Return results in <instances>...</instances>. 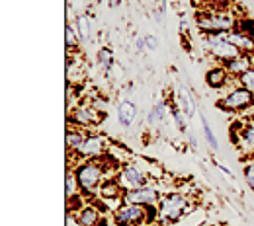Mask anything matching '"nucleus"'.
<instances>
[{"label": "nucleus", "instance_id": "nucleus-15", "mask_svg": "<svg viewBox=\"0 0 254 226\" xmlns=\"http://www.w3.org/2000/svg\"><path fill=\"white\" fill-rule=\"evenodd\" d=\"M176 99H178L180 109L186 113V117H193V115H195V105H193V99H191L190 92H188L184 86H180V88H178V92H176Z\"/></svg>", "mask_w": 254, "mask_h": 226}, {"label": "nucleus", "instance_id": "nucleus-30", "mask_svg": "<svg viewBox=\"0 0 254 226\" xmlns=\"http://www.w3.org/2000/svg\"><path fill=\"white\" fill-rule=\"evenodd\" d=\"M66 226H82V225H80L78 217H74V215L68 211V215H66Z\"/></svg>", "mask_w": 254, "mask_h": 226}, {"label": "nucleus", "instance_id": "nucleus-25", "mask_svg": "<svg viewBox=\"0 0 254 226\" xmlns=\"http://www.w3.org/2000/svg\"><path fill=\"white\" fill-rule=\"evenodd\" d=\"M172 117H174V123L180 131H188V123H186V113L180 109V107H174L172 109Z\"/></svg>", "mask_w": 254, "mask_h": 226}, {"label": "nucleus", "instance_id": "nucleus-8", "mask_svg": "<svg viewBox=\"0 0 254 226\" xmlns=\"http://www.w3.org/2000/svg\"><path fill=\"white\" fill-rule=\"evenodd\" d=\"M137 105L129 99H124L120 105H118V121L124 125V127H131L135 121H137Z\"/></svg>", "mask_w": 254, "mask_h": 226}, {"label": "nucleus", "instance_id": "nucleus-11", "mask_svg": "<svg viewBox=\"0 0 254 226\" xmlns=\"http://www.w3.org/2000/svg\"><path fill=\"white\" fill-rule=\"evenodd\" d=\"M227 39H229L233 45H237L241 51H245V53H254L253 35H247V33L239 32V30H233V32L227 33Z\"/></svg>", "mask_w": 254, "mask_h": 226}, {"label": "nucleus", "instance_id": "nucleus-1", "mask_svg": "<svg viewBox=\"0 0 254 226\" xmlns=\"http://www.w3.org/2000/svg\"><path fill=\"white\" fill-rule=\"evenodd\" d=\"M153 205H135V203H122V207L114 213V223L118 226H143L159 219V211L149 215Z\"/></svg>", "mask_w": 254, "mask_h": 226}, {"label": "nucleus", "instance_id": "nucleus-5", "mask_svg": "<svg viewBox=\"0 0 254 226\" xmlns=\"http://www.w3.org/2000/svg\"><path fill=\"white\" fill-rule=\"evenodd\" d=\"M253 103H254V94H251L245 88H237V90L229 92L225 97H221L217 105H219V109H223V111H241V109H247Z\"/></svg>", "mask_w": 254, "mask_h": 226}, {"label": "nucleus", "instance_id": "nucleus-33", "mask_svg": "<svg viewBox=\"0 0 254 226\" xmlns=\"http://www.w3.org/2000/svg\"><path fill=\"white\" fill-rule=\"evenodd\" d=\"M160 6L164 8V6H166V0H160Z\"/></svg>", "mask_w": 254, "mask_h": 226}, {"label": "nucleus", "instance_id": "nucleus-19", "mask_svg": "<svg viewBox=\"0 0 254 226\" xmlns=\"http://www.w3.org/2000/svg\"><path fill=\"white\" fill-rule=\"evenodd\" d=\"M76 32H78V37L80 39H84V41H88L90 39V20L86 18V16H78L76 18Z\"/></svg>", "mask_w": 254, "mask_h": 226}, {"label": "nucleus", "instance_id": "nucleus-29", "mask_svg": "<svg viewBox=\"0 0 254 226\" xmlns=\"http://www.w3.org/2000/svg\"><path fill=\"white\" fill-rule=\"evenodd\" d=\"M145 47H147L149 51H157V49H159L157 37H155V35H145Z\"/></svg>", "mask_w": 254, "mask_h": 226}, {"label": "nucleus", "instance_id": "nucleus-32", "mask_svg": "<svg viewBox=\"0 0 254 226\" xmlns=\"http://www.w3.org/2000/svg\"><path fill=\"white\" fill-rule=\"evenodd\" d=\"M118 4H120V0H110V6H112V8H116Z\"/></svg>", "mask_w": 254, "mask_h": 226}, {"label": "nucleus", "instance_id": "nucleus-26", "mask_svg": "<svg viewBox=\"0 0 254 226\" xmlns=\"http://www.w3.org/2000/svg\"><path fill=\"white\" fill-rule=\"evenodd\" d=\"M66 47L68 49H76L78 47V32L74 26H66Z\"/></svg>", "mask_w": 254, "mask_h": 226}, {"label": "nucleus", "instance_id": "nucleus-13", "mask_svg": "<svg viewBox=\"0 0 254 226\" xmlns=\"http://www.w3.org/2000/svg\"><path fill=\"white\" fill-rule=\"evenodd\" d=\"M98 119H100L98 111L90 109V107H86V105H82V107H76V109L72 111V121H74V123H78V125H82V127L94 125Z\"/></svg>", "mask_w": 254, "mask_h": 226}, {"label": "nucleus", "instance_id": "nucleus-31", "mask_svg": "<svg viewBox=\"0 0 254 226\" xmlns=\"http://www.w3.org/2000/svg\"><path fill=\"white\" fill-rule=\"evenodd\" d=\"M135 45H137V51H147V47H145V37H139Z\"/></svg>", "mask_w": 254, "mask_h": 226}, {"label": "nucleus", "instance_id": "nucleus-2", "mask_svg": "<svg viewBox=\"0 0 254 226\" xmlns=\"http://www.w3.org/2000/svg\"><path fill=\"white\" fill-rule=\"evenodd\" d=\"M195 22H197V28L203 33H227L233 32L237 28V22H235V18L231 14L211 12V10L199 12Z\"/></svg>", "mask_w": 254, "mask_h": 226}, {"label": "nucleus", "instance_id": "nucleus-14", "mask_svg": "<svg viewBox=\"0 0 254 226\" xmlns=\"http://www.w3.org/2000/svg\"><path fill=\"white\" fill-rule=\"evenodd\" d=\"M225 68L229 70V74H235V76L239 78L241 74H245L247 70H251V68H253V61H251V57H249V55H239L237 59H233V61L225 63Z\"/></svg>", "mask_w": 254, "mask_h": 226}, {"label": "nucleus", "instance_id": "nucleus-4", "mask_svg": "<svg viewBox=\"0 0 254 226\" xmlns=\"http://www.w3.org/2000/svg\"><path fill=\"white\" fill-rule=\"evenodd\" d=\"M76 180H78V187L80 191L86 195L94 193L100 189L102 185V180H104V166L98 164V162H86L82 166L76 168Z\"/></svg>", "mask_w": 254, "mask_h": 226}, {"label": "nucleus", "instance_id": "nucleus-16", "mask_svg": "<svg viewBox=\"0 0 254 226\" xmlns=\"http://www.w3.org/2000/svg\"><path fill=\"white\" fill-rule=\"evenodd\" d=\"M78 221L82 226H96L100 223V211L94 207H82L78 213H76Z\"/></svg>", "mask_w": 254, "mask_h": 226}, {"label": "nucleus", "instance_id": "nucleus-7", "mask_svg": "<svg viewBox=\"0 0 254 226\" xmlns=\"http://www.w3.org/2000/svg\"><path fill=\"white\" fill-rule=\"evenodd\" d=\"M160 201L159 191L155 187H141V189H133V191H126L122 197V203H135V205H157Z\"/></svg>", "mask_w": 254, "mask_h": 226}, {"label": "nucleus", "instance_id": "nucleus-20", "mask_svg": "<svg viewBox=\"0 0 254 226\" xmlns=\"http://www.w3.org/2000/svg\"><path fill=\"white\" fill-rule=\"evenodd\" d=\"M239 142L245 146H254V121L241 125V140Z\"/></svg>", "mask_w": 254, "mask_h": 226}, {"label": "nucleus", "instance_id": "nucleus-18", "mask_svg": "<svg viewBox=\"0 0 254 226\" xmlns=\"http://www.w3.org/2000/svg\"><path fill=\"white\" fill-rule=\"evenodd\" d=\"M84 138H86V135H82V133H78V131L70 129L66 133V146L70 148V150H78L80 148V144L84 142Z\"/></svg>", "mask_w": 254, "mask_h": 226}, {"label": "nucleus", "instance_id": "nucleus-24", "mask_svg": "<svg viewBox=\"0 0 254 226\" xmlns=\"http://www.w3.org/2000/svg\"><path fill=\"white\" fill-rule=\"evenodd\" d=\"M239 82H241V88H245V90H249L251 94H254V68L247 70L245 74H241V76H239Z\"/></svg>", "mask_w": 254, "mask_h": 226}, {"label": "nucleus", "instance_id": "nucleus-10", "mask_svg": "<svg viewBox=\"0 0 254 226\" xmlns=\"http://www.w3.org/2000/svg\"><path fill=\"white\" fill-rule=\"evenodd\" d=\"M205 82H207L209 88H215V90L227 86L229 84V70L225 66H215V68L207 70L205 72Z\"/></svg>", "mask_w": 254, "mask_h": 226}, {"label": "nucleus", "instance_id": "nucleus-22", "mask_svg": "<svg viewBox=\"0 0 254 226\" xmlns=\"http://www.w3.org/2000/svg\"><path fill=\"white\" fill-rule=\"evenodd\" d=\"M98 61H100V65H102V68L106 72H110L112 66H114V55H112V51L108 47H102L100 53H98Z\"/></svg>", "mask_w": 254, "mask_h": 226}, {"label": "nucleus", "instance_id": "nucleus-17", "mask_svg": "<svg viewBox=\"0 0 254 226\" xmlns=\"http://www.w3.org/2000/svg\"><path fill=\"white\" fill-rule=\"evenodd\" d=\"M166 113H168V105L159 101V103L151 109V113L147 115V121H149L151 125H160V123L166 121Z\"/></svg>", "mask_w": 254, "mask_h": 226}, {"label": "nucleus", "instance_id": "nucleus-9", "mask_svg": "<svg viewBox=\"0 0 254 226\" xmlns=\"http://www.w3.org/2000/svg\"><path fill=\"white\" fill-rule=\"evenodd\" d=\"M102 150H104V138L98 136V135H90V136L84 138V142L80 144V148H78L76 152H78L80 156L92 158V156H98Z\"/></svg>", "mask_w": 254, "mask_h": 226}, {"label": "nucleus", "instance_id": "nucleus-12", "mask_svg": "<svg viewBox=\"0 0 254 226\" xmlns=\"http://www.w3.org/2000/svg\"><path fill=\"white\" fill-rule=\"evenodd\" d=\"M98 193H100L102 199H120V201H122V197H124V193H126V189L120 185L118 180H106V181H102Z\"/></svg>", "mask_w": 254, "mask_h": 226}, {"label": "nucleus", "instance_id": "nucleus-23", "mask_svg": "<svg viewBox=\"0 0 254 226\" xmlns=\"http://www.w3.org/2000/svg\"><path fill=\"white\" fill-rule=\"evenodd\" d=\"M76 189H80V187H78L76 174L68 170V172H66V197H74V195H78Z\"/></svg>", "mask_w": 254, "mask_h": 226}, {"label": "nucleus", "instance_id": "nucleus-28", "mask_svg": "<svg viewBox=\"0 0 254 226\" xmlns=\"http://www.w3.org/2000/svg\"><path fill=\"white\" fill-rule=\"evenodd\" d=\"M239 32H243V33H247V35H253L254 37V22L253 20H249V18H245V20H241L239 22Z\"/></svg>", "mask_w": 254, "mask_h": 226}, {"label": "nucleus", "instance_id": "nucleus-27", "mask_svg": "<svg viewBox=\"0 0 254 226\" xmlns=\"http://www.w3.org/2000/svg\"><path fill=\"white\" fill-rule=\"evenodd\" d=\"M245 181L249 183V187L254 191V162H249L245 166Z\"/></svg>", "mask_w": 254, "mask_h": 226}, {"label": "nucleus", "instance_id": "nucleus-3", "mask_svg": "<svg viewBox=\"0 0 254 226\" xmlns=\"http://www.w3.org/2000/svg\"><path fill=\"white\" fill-rule=\"evenodd\" d=\"M159 219L160 221H168V223H176L180 221L188 211H190V205H188V199L180 193H170L166 197H160L159 201Z\"/></svg>", "mask_w": 254, "mask_h": 226}, {"label": "nucleus", "instance_id": "nucleus-6", "mask_svg": "<svg viewBox=\"0 0 254 226\" xmlns=\"http://www.w3.org/2000/svg\"><path fill=\"white\" fill-rule=\"evenodd\" d=\"M120 185L126 191H133V189H141V187L149 185V180H147V176L137 166L127 164V166H124V170L120 172Z\"/></svg>", "mask_w": 254, "mask_h": 226}, {"label": "nucleus", "instance_id": "nucleus-21", "mask_svg": "<svg viewBox=\"0 0 254 226\" xmlns=\"http://www.w3.org/2000/svg\"><path fill=\"white\" fill-rule=\"evenodd\" d=\"M201 123H203V133H205V138H207V144H209V148H211L213 152H217V148H219V142H217V136H215V133L211 131V125H209V121H207L205 117H201Z\"/></svg>", "mask_w": 254, "mask_h": 226}]
</instances>
